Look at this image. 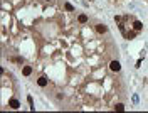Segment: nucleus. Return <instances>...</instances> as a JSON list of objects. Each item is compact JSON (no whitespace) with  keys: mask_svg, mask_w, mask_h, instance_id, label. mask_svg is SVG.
Listing matches in <instances>:
<instances>
[{"mask_svg":"<svg viewBox=\"0 0 148 113\" xmlns=\"http://www.w3.org/2000/svg\"><path fill=\"white\" fill-rule=\"evenodd\" d=\"M27 101H29V105H30V106L34 105V100H32V96H29V98H27Z\"/></svg>","mask_w":148,"mask_h":113,"instance_id":"obj_11","label":"nucleus"},{"mask_svg":"<svg viewBox=\"0 0 148 113\" xmlns=\"http://www.w3.org/2000/svg\"><path fill=\"white\" fill-rule=\"evenodd\" d=\"M135 35H136V30H131V32H128V34H126L128 39H135Z\"/></svg>","mask_w":148,"mask_h":113,"instance_id":"obj_8","label":"nucleus"},{"mask_svg":"<svg viewBox=\"0 0 148 113\" xmlns=\"http://www.w3.org/2000/svg\"><path fill=\"white\" fill-rule=\"evenodd\" d=\"M37 84H39L41 88H46V86H47V78H44V76H41L39 79H37Z\"/></svg>","mask_w":148,"mask_h":113,"instance_id":"obj_3","label":"nucleus"},{"mask_svg":"<svg viewBox=\"0 0 148 113\" xmlns=\"http://www.w3.org/2000/svg\"><path fill=\"white\" fill-rule=\"evenodd\" d=\"M9 106H10V108H14V110H17L18 106H20V103H18V100H15V98H12V100L9 101Z\"/></svg>","mask_w":148,"mask_h":113,"instance_id":"obj_2","label":"nucleus"},{"mask_svg":"<svg viewBox=\"0 0 148 113\" xmlns=\"http://www.w3.org/2000/svg\"><path fill=\"white\" fill-rule=\"evenodd\" d=\"M109 69H111V71H115V73H118V71L121 69V64H120L118 61H111V64H109Z\"/></svg>","mask_w":148,"mask_h":113,"instance_id":"obj_1","label":"nucleus"},{"mask_svg":"<svg viewBox=\"0 0 148 113\" xmlns=\"http://www.w3.org/2000/svg\"><path fill=\"white\" fill-rule=\"evenodd\" d=\"M78 20H79L81 24H86V22H88V15H86V14H81V15L78 17Z\"/></svg>","mask_w":148,"mask_h":113,"instance_id":"obj_7","label":"nucleus"},{"mask_svg":"<svg viewBox=\"0 0 148 113\" xmlns=\"http://www.w3.org/2000/svg\"><path fill=\"white\" fill-rule=\"evenodd\" d=\"M115 110H118V111H123V110H125V105H121V103H118V105L115 106Z\"/></svg>","mask_w":148,"mask_h":113,"instance_id":"obj_9","label":"nucleus"},{"mask_svg":"<svg viewBox=\"0 0 148 113\" xmlns=\"http://www.w3.org/2000/svg\"><path fill=\"white\" fill-rule=\"evenodd\" d=\"M66 10H69V12H72V10H74V7H72L71 4H66Z\"/></svg>","mask_w":148,"mask_h":113,"instance_id":"obj_10","label":"nucleus"},{"mask_svg":"<svg viewBox=\"0 0 148 113\" xmlns=\"http://www.w3.org/2000/svg\"><path fill=\"white\" fill-rule=\"evenodd\" d=\"M22 73H24V76H30V74H32V68L30 66H24Z\"/></svg>","mask_w":148,"mask_h":113,"instance_id":"obj_4","label":"nucleus"},{"mask_svg":"<svg viewBox=\"0 0 148 113\" xmlns=\"http://www.w3.org/2000/svg\"><path fill=\"white\" fill-rule=\"evenodd\" d=\"M96 30L99 32V34H104L108 29H106V25H103V24H99V25H96Z\"/></svg>","mask_w":148,"mask_h":113,"instance_id":"obj_6","label":"nucleus"},{"mask_svg":"<svg viewBox=\"0 0 148 113\" xmlns=\"http://www.w3.org/2000/svg\"><path fill=\"white\" fill-rule=\"evenodd\" d=\"M133 29L138 32V30H141V29H143V24H141L140 20H135V24H133Z\"/></svg>","mask_w":148,"mask_h":113,"instance_id":"obj_5","label":"nucleus"}]
</instances>
